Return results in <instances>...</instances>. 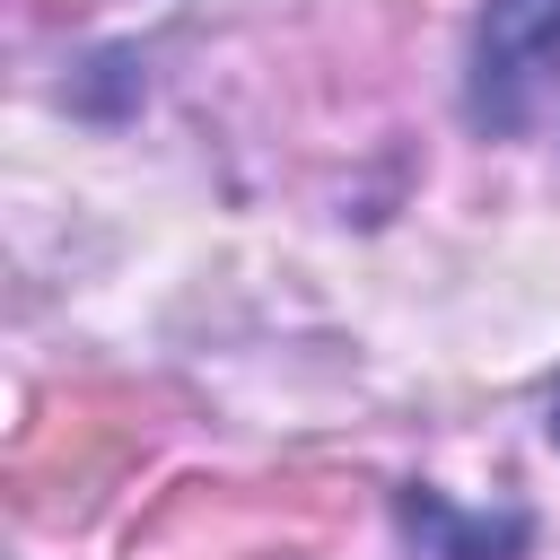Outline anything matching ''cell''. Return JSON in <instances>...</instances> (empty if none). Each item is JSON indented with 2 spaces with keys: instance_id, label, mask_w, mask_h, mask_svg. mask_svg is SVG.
<instances>
[{
  "instance_id": "cell-1",
  "label": "cell",
  "mask_w": 560,
  "mask_h": 560,
  "mask_svg": "<svg viewBox=\"0 0 560 560\" xmlns=\"http://www.w3.org/2000/svg\"><path fill=\"white\" fill-rule=\"evenodd\" d=\"M158 411L166 402L140 394V385H52V394H35V411H26V429L9 438V464H0L9 508L44 534L88 525L122 490V472H140V455L158 446V429H166Z\"/></svg>"
},
{
  "instance_id": "cell-2",
  "label": "cell",
  "mask_w": 560,
  "mask_h": 560,
  "mask_svg": "<svg viewBox=\"0 0 560 560\" xmlns=\"http://www.w3.org/2000/svg\"><path fill=\"white\" fill-rule=\"evenodd\" d=\"M350 525L332 481H175L122 534V560H306Z\"/></svg>"
},
{
  "instance_id": "cell-3",
  "label": "cell",
  "mask_w": 560,
  "mask_h": 560,
  "mask_svg": "<svg viewBox=\"0 0 560 560\" xmlns=\"http://www.w3.org/2000/svg\"><path fill=\"white\" fill-rule=\"evenodd\" d=\"M560 61V0H490L481 35H472V88L464 114L481 131H516L534 105V79Z\"/></svg>"
},
{
  "instance_id": "cell-4",
  "label": "cell",
  "mask_w": 560,
  "mask_h": 560,
  "mask_svg": "<svg viewBox=\"0 0 560 560\" xmlns=\"http://www.w3.org/2000/svg\"><path fill=\"white\" fill-rule=\"evenodd\" d=\"M394 516H402L411 560H525V542H534V516L525 508H481L472 516V508H455L429 481L394 490Z\"/></svg>"
},
{
  "instance_id": "cell-5",
  "label": "cell",
  "mask_w": 560,
  "mask_h": 560,
  "mask_svg": "<svg viewBox=\"0 0 560 560\" xmlns=\"http://www.w3.org/2000/svg\"><path fill=\"white\" fill-rule=\"evenodd\" d=\"M79 9H96V0H44V18H79Z\"/></svg>"
},
{
  "instance_id": "cell-6",
  "label": "cell",
  "mask_w": 560,
  "mask_h": 560,
  "mask_svg": "<svg viewBox=\"0 0 560 560\" xmlns=\"http://www.w3.org/2000/svg\"><path fill=\"white\" fill-rule=\"evenodd\" d=\"M551 438H560V394H551Z\"/></svg>"
}]
</instances>
